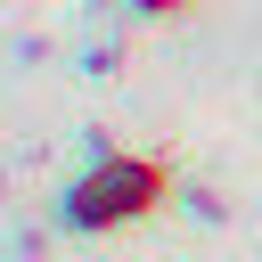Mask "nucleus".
Returning <instances> with one entry per match:
<instances>
[{"label":"nucleus","instance_id":"1","mask_svg":"<svg viewBox=\"0 0 262 262\" xmlns=\"http://www.w3.org/2000/svg\"><path fill=\"white\" fill-rule=\"evenodd\" d=\"M147 188H156V172H147V164H106V172H90V180L74 188V221L139 213V205H147Z\"/></svg>","mask_w":262,"mask_h":262},{"label":"nucleus","instance_id":"2","mask_svg":"<svg viewBox=\"0 0 262 262\" xmlns=\"http://www.w3.org/2000/svg\"><path fill=\"white\" fill-rule=\"evenodd\" d=\"M147 8H164V0H147Z\"/></svg>","mask_w":262,"mask_h":262}]
</instances>
